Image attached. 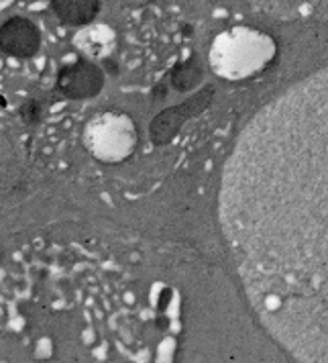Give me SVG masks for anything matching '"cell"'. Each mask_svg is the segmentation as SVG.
I'll return each mask as SVG.
<instances>
[{"label": "cell", "instance_id": "2", "mask_svg": "<svg viewBox=\"0 0 328 363\" xmlns=\"http://www.w3.org/2000/svg\"><path fill=\"white\" fill-rule=\"evenodd\" d=\"M104 69L88 60L64 66L57 74V90L72 100L94 99L104 88Z\"/></svg>", "mask_w": 328, "mask_h": 363}, {"label": "cell", "instance_id": "1", "mask_svg": "<svg viewBox=\"0 0 328 363\" xmlns=\"http://www.w3.org/2000/svg\"><path fill=\"white\" fill-rule=\"evenodd\" d=\"M220 216L263 325L298 359L328 362V69L247 125Z\"/></svg>", "mask_w": 328, "mask_h": 363}, {"label": "cell", "instance_id": "6", "mask_svg": "<svg viewBox=\"0 0 328 363\" xmlns=\"http://www.w3.org/2000/svg\"><path fill=\"white\" fill-rule=\"evenodd\" d=\"M43 113H45V104L39 99H29L23 106H21V111H18L23 123H27V125H31V127L37 125V123L43 118Z\"/></svg>", "mask_w": 328, "mask_h": 363}, {"label": "cell", "instance_id": "3", "mask_svg": "<svg viewBox=\"0 0 328 363\" xmlns=\"http://www.w3.org/2000/svg\"><path fill=\"white\" fill-rule=\"evenodd\" d=\"M0 50L11 57L29 60L41 50V33L31 18L11 17L0 25Z\"/></svg>", "mask_w": 328, "mask_h": 363}, {"label": "cell", "instance_id": "7", "mask_svg": "<svg viewBox=\"0 0 328 363\" xmlns=\"http://www.w3.org/2000/svg\"><path fill=\"white\" fill-rule=\"evenodd\" d=\"M102 69H104V74H111V76H116L118 74V62L113 60V57H106V60H102Z\"/></svg>", "mask_w": 328, "mask_h": 363}, {"label": "cell", "instance_id": "4", "mask_svg": "<svg viewBox=\"0 0 328 363\" xmlns=\"http://www.w3.org/2000/svg\"><path fill=\"white\" fill-rule=\"evenodd\" d=\"M253 9L276 18H322L328 0H243Z\"/></svg>", "mask_w": 328, "mask_h": 363}, {"label": "cell", "instance_id": "5", "mask_svg": "<svg viewBox=\"0 0 328 363\" xmlns=\"http://www.w3.org/2000/svg\"><path fill=\"white\" fill-rule=\"evenodd\" d=\"M51 11L62 23L69 27H84L90 25L98 17L100 0H50Z\"/></svg>", "mask_w": 328, "mask_h": 363}]
</instances>
